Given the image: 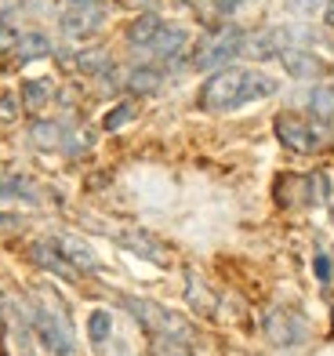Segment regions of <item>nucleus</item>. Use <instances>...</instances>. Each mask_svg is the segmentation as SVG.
Returning a JSON list of instances; mask_svg holds the SVG:
<instances>
[{"mask_svg":"<svg viewBox=\"0 0 334 356\" xmlns=\"http://www.w3.org/2000/svg\"><path fill=\"white\" fill-rule=\"evenodd\" d=\"M331 277H334V262L320 251V254H316V280H324V284H327Z\"/></svg>","mask_w":334,"mask_h":356,"instance_id":"nucleus-28","label":"nucleus"},{"mask_svg":"<svg viewBox=\"0 0 334 356\" xmlns=\"http://www.w3.org/2000/svg\"><path fill=\"white\" fill-rule=\"evenodd\" d=\"M69 8H84V4H102V0H66Z\"/></svg>","mask_w":334,"mask_h":356,"instance_id":"nucleus-32","label":"nucleus"},{"mask_svg":"<svg viewBox=\"0 0 334 356\" xmlns=\"http://www.w3.org/2000/svg\"><path fill=\"white\" fill-rule=\"evenodd\" d=\"M117 240H120V248L135 251L138 258H146V262H156V266H171V251H167V248H164L156 236H149V233L127 229V233H120Z\"/></svg>","mask_w":334,"mask_h":356,"instance_id":"nucleus-9","label":"nucleus"},{"mask_svg":"<svg viewBox=\"0 0 334 356\" xmlns=\"http://www.w3.org/2000/svg\"><path fill=\"white\" fill-rule=\"evenodd\" d=\"M124 309L131 313L142 327H146L153 338H178V342H189L193 338V327L185 323V316H178L174 309H167V305L153 302V298H135V295H124Z\"/></svg>","mask_w":334,"mask_h":356,"instance_id":"nucleus-2","label":"nucleus"},{"mask_svg":"<svg viewBox=\"0 0 334 356\" xmlns=\"http://www.w3.org/2000/svg\"><path fill=\"white\" fill-rule=\"evenodd\" d=\"M15 40H19V33H15V29H11L8 22H0V51H8V55H11Z\"/></svg>","mask_w":334,"mask_h":356,"instance_id":"nucleus-29","label":"nucleus"},{"mask_svg":"<svg viewBox=\"0 0 334 356\" xmlns=\"http://www.w3.org/2000/svg\"><path fill=\"white\" fill-rule=\"evenodd\" d=\"M47 55H51V40H47V33H40V29L19 33V40L11 47L15 62H37V58H47Z\"/></svg>","mask_w":334,"mask_h":356,"instance_id":"nucleus-13","label":"nucleus"},{"mask_svg":"<svg viewBox=\"0 0 334 356\" xmlns=\"http://www.w3.org/2000/svg\"><path fill=\"white\" fill-rule=\"evenodd\" d=\"M273 131H276L283 149H291V153H320L327 145V127L312 124V120H301L294 113H280Z\"/></svg>","mask_w":334,"mask_h":356,"instance_id":"nucleus-4","label":"nucleus"},{"mask_svg":"<svg viewBox=\"0 0 334 356\" xmlns=\"http://www.w3.org/2000/svg\"><path fill=\"white\" fill-rule=\"evenodd\" d=\"M160 29H164V22L156 19V15H142V19H135L131 26H127V44L138 47V51H146V47L156 40Z\"/></svg>","mask_w":334,"mask_h":356,"instance_id":"nucleus-16","label":"nucleus"},{"mask_svg":"<svg viewBox=\"0 0 334 356\" xmlns=\"http://www.w3.org/2000/svg\"><path fill=\"white\" fill-rule=\"evenodd\" d=\"M211 8H215V15H233L244 8V0H211Z\"/></svg>","mask_w":334,"mask_h":356,"instance_id":"nucleus-30","label":"nucleus"},{"mask_svg":"<svg viewBox=\"0 0 334 356\" xmlns=\"http://www.w3.org/2000/svg\"><path fill=\"white\" fill-rule=\"evenodd\" d=\"M265 334L269 342L287 349V346H298L301 338H306V320L291 309H269L265 313Z\"/></svg>","mask_w":334,"mask_h":356,"instance_id":"nucleus-6","label":"nucleus"},{"mask_svg":"<svg viewBox=\"0 0 334 356\" xmlns=\"http://www.w3.org/2000/svg\"><path fill=\"white\" fill-rule=\"evenodd\" d=\"M283 8L291 15H316V11L327 8V0H283Z\"/></svg>","mask_w":334,"mask_h":356,"instance_id":"nucleus-26","label":"nucleus"},{"mask_svg":"<svg viewBox=\"0 0 334 356\" xmlns=\"http://www.w3.org/2000/svg\"><path fill=\"white\" fill-rule=\"evenodd\" d=\"M87 338L94 346H106L109 338H113V316H109L106 309H94L87 316Z\"/></svg>","mask_w":334,"mask_h":356,"instance_id":"nucleus-20","label":"nucleus"},{"mask_svg":"<svg viewBox=\"0 0 334 356\" xmlns=\"http://www.w3.org/2000/svg\"><path fill=\"white\" fill-rule=\"evenodd\" d=\"M185 47H189V33H185V29H182V26H164L146 51H149L153 58H160V62H171V58H178Z\"/></svg>","mask_w":334,"mask_h":356,"instance_id":"nucleus-11","label":"nucleus"},{"mask_svg":"<svg viewBox=\"0 0 334 356\" xmlns=\"http://www.w3.org/2000/svg\"><path fill=\"white\" fill-rule=\"evenodd\" d=\"M185 291H189V302L197 305V313H208V316L215 313V298L208 295V287L200 284L197 273H185Z\"/></svg>","mask_w":334,"mask_h":356,"instance_id":"nucleus-21","label":"nucleus"},{"mask_svg":"<svg viewBox=\"0 0 334 356\" xmlns=\"http://www.w3.org/2000/svg\"><path fill=\"white\" fill-rule=\"evenodd\" d=\"M19 120H22V99H19V91H0V124L15 127Z\"/></svg>","mask_w":334,"mask_h":356,"instance_id":"nucleus-22","label":"nucleus"},{"mask_svg":"<svg viewBox=\"0 0 334 356\" xmlns=\"http://www.w3.org/2000/svg\"><path fill=\"white\" fill-rule=\"evenodd\" d=\"M244 29L236 26H222L215 33H203V40L193 51V66L197 70H226L233 58L244 55Z\"/></svg>","mask_w":334,"mask_h":356,"instance_id":"nucleus-3","label":"nucleus"},{"mask_svg":"<svg viewBox=\"0 0 334 356\" xmlns=\"http://www.w3.org/2000/svg\"><path fill=\"white\" fill-rule=\"evenodd\" d=\"M131 120H135V106H131V102H120V106H113V109L106 113L102 127H106V131H120V127L131 124Z\"/></svg>","mask_w":334,"mask_h":356,"instance_id":"nucleus-23","label":"nucleus"},{"mask_svg":"<svg viewBox=\"0 0 334 356\" xmlns=\"http://www.w3.org/2000/svg\"><path fill=\"white\" fill-rule=\"evenodd\" d=\"M29 254H33V262H40L47 273H58V277H66V280L76 277V269L66 262V258H62V251L51 244V240H44V244H33V251H29Z\"/></svg>","mask_w":334,"mask_h":356,"instance_id":"nucleus-15","label":"nucleus"},{"mask_svg":"<svg viewBox=\"0 0 334 356\" xmlns=\"http://www.w3.org/2000/svg\"><path fill=\"white\" fill-rule=\"evenodd\" d=\"M280 58H283V70H287L291 76H298V80H316V76L327 73L324 58H316L309 47H287Z\"/></svg>","mask_w":334,"mask_h":356,"instance_id":"nucleus-10","label":"nucleus"},{"mask_svg":"<svg viewBox=\"0 0 334 356\" xmlns=\"http://www.w3.org/2000/svg\"><path fill=\"white\" fill-rule=\"evenodd\" d=\"M76 70L81 73H106L109 70V55L106 51H81L76 55Z\"/></svg>","mask_w":334,"mask_h":356,"instance_id":"nucleus-24","label":"nucleus"},{"mask_svg":"<svg viewBox=\"0 0 334 356\" xmlns=\"http://www.w3.org/2000/svg\"><path fill=\"white\" fill-rule=\"evenodd\" d=\"M276 80L262 73V70H240V66H226L211 73L200 88V109L208 113H233L247 102H258V99H269L276 95Z\"/></svg>","mask_w":334,"mask_h":356,"instance_id":"nucleus-1","label":"nucleus"},{"mask_svg":"<svg viewBox=\"0 0 334 356\" xmlns=\"http://www.w3.org/2000/svg\"><path fill=\"white\" fill-rule=\"evenodd\" d=\"M309 109H312L320 120L334 124V84H320V88H312V95H309Z\"/></svg>","mask_w":334,"mask_h":356,"instance_id":"nucleus-19","label":"nucleus"},{"mask_svg":"<svg viewBox=\"0 0 334 356\" xmlns=\"http://www.w3.org/2000/svg\"><path fill=\"white\" fill-rule=\"evenodd\" d=\"M22 229H26V218H22V215L0 211V236H19Z\"/></svg>","mask_w":334,"mask_h":356,"instance_id":"nucleus-27","label":"nucleus"},{"mask_svg":"<svg viewBox=\"0 0 334 356\" xmlns=\"http://www.w3.org/2000/svg\"><path fill=\"white\" fill-rule=\"evenodd\" d=\"M33 331L40 338V346L47 356H76V342L66 316L58 309H47V305H37L33 309Z\"/></svg>","mask_w":334,"mask_h":356,"instance_id":"nucleus-5","label":"nucleus"},{"mask_svg":"<svg viewBox=\"0 0 334 356\" xmlns=\"http://www.w3.org/2000/svg\"><path fill=\"white\" fill-rule=\"evenodd\" d=\"M102 4H84V8H66V15L58 19V29L66 40H84L91 33H99L102 26Z\"/></svg>","mask_w":334,"mask_h":356,"instance_id":"nucleus-7","label":"nucleus"},{"mask_svg":"<svg viewBox=\"0 0 334 356\" xmlns=\"http://www.w3.org/2000/svg\"><path fill=\"white\" fill-rule=\"evenodd\" d=\"M19 99H22V109L26 113H44L47 106L55 102V84L47 76H37V80H26L19 88Z\"/></svg>","mask_w":334,"mask_h":356,"instance_id":"nucleus-12","label":"nucleus"},{"mask_svg":"<svg viewBox=\"0 0 334 356\" xmlns=\"http://www.w3.org/2000/svg\"><path fill=\"white\" fill-rule=\"evenodd\" d=\"M29 142L37 149H62L66 145V124L62 120H33L29 124Z\"/></svg>","mask_w":334,"mask_h":356,"instance_id":"nucleus-14","label":"nucleus"},{"mask_svg":"<svg viewBox=\"0 0 334 356\" xmlns=\"http://www.w3.org/2000/svg\"><path fill=\"white\" fill-rule=\"evenodd\" d=\"M51 244L62 251V258L76 269V273H99V254L87 248V240H81L76 233H58Z\"/></svg>","mask_w":334,"mask_h":356,"instance_id":"nucleus-8","label":"nucleus"},{"mask_svg":"<svg viewBox=\"0 0 334 356\" xmlns=\"http://www.w3.org/2000/svg\"><path fill=\"white\" fill-rule=\"evenodd\" d=\"M153 356H193V353H189V346L178 342V338H160L156 334L153 338Z\"/></svg>","mask_w":334,"mask_h":356,"instance_id":"nucleus-25","label":"nucleus"},{"mask_svg":"<svg viewBox=\"0 0 334 356\" xmlns=\"http://www.w3.org/2000/svg\"><path fill=\"white\" fill-rule=\"evenodd\" d=\"M324 19H327V26L334 29V0H327V8H324Z\"/></svg>","mask_w":334,"mask_h":356,"instance_id":"nucleus-31","label":"nucleus"},{"mask_svg":"<svg viewBox=\"0 0 334 356\" xmlns=\"http://www.w3.org/2000/svg\"><path fill=\"white\" fill-rule=\"evenodd\" d=\"M37 186L22 175H0V200H37Z\"/></svg>","mask_w":334,"mask_h":356,"instance_id":"nucleus-18","label":"nucleus"},{"mask_svg":"<svg viewBox=\"0 0 334 356\" xmlns=\"http://www.w3.org/2000/svg\"><path fill=\"white\" fill-rule=\"evenodd\" d=\"M160 84H164V73L156 66H135L127 73V91H135V95H156Z\"/></svg>","mask_w":334,"mask_h":356,"instance_id":"nucleus-17","label":"nucleus"}]
</instances>
